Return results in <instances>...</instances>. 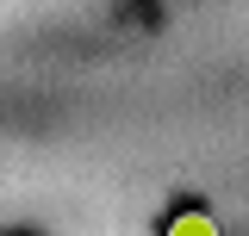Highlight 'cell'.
<instances>
[{"mask_svg": "<svg viewBox=\"0 0 249 236\" xmlns=\"http://www.w3.org/2000/svg\"><path fill=\"white\" fill-rule=\"evenodd\" d=\"M168 236H218V218H206V211H181V218L168 224Z\"/></svg>", "mask_w": 249, "mask_h": 236, "instance_id": "cell-1", "label": "cell"}]
</instances>
